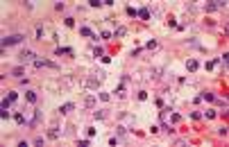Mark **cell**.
Wrapping results in <instances>:
<instances>
[{"instance_id":"cell-1","label":"cell","mask_w":229,"mask_h":147,"mask_svg":"<svg viewBox=\"0 0 229 147\" xmlns=\"http://www.w3.org/2000/svg\"><path fill=\"white\" fill-rule=\"evenodd\" d=\"M25 41V34H9L2 39V48H9V45H18Z\"/></svg>"},{"instance_id":"cell-2","label":"cell","mask_w":229,"mask_h":147,"mask_svg":"<svg viewBox=\"0 0 229 147\" xmlns=\"http://www.w3.org/2000/svg\"><path fill=\"white\" fill-rule=\"evenodd\" d=\"M225 5H227L225 0H211V2H206V5H204V11H206V14H211V11H218V9H222Z\"/></svg>"},{"instance_id":"cell-3","label":"cell","mask_w":229,"mask_h":147,"mask_svg":"<svg viewBox=\"0 0 229 147\" xmlns=\"http://www.w3.org/2000/svg\"><path fill=\"white\" fill-rule=\"evenodd\" d=\"M34 68H52V70H57L59 66L55 63V61H50V59H36V61H32Z\"/></svg>"},{"instance_id":"cell-4","label":"cell","mask_w":229,"mask_h":147,"mask_svg":"<svg viewBox=\"0 0 229 147\" xmlns=\"http://www.w3.org/2000/svg\"><path fill=\"white\" fill-rule=\"evenodd\" d=\"M18 59L25 63V61H36V52H32V50H23L21 55H18Z\"/></svg>"},{"instance_id":"cell-5","label":"cell","mask_w":229,"mask_h":147,"mask_svg":"<svg viewBox=\"0 0 229 147\" xmlns=\"http://www.w3.org/2000/svg\"><path fill=\"white\" fill-rule=\"evenodd\" d=\"M55 55H57V57H61V55L75 57V50H73V48H57V50H55Z\"/></svg>"},{"instance_id":"cell-6","label":"cell","mask_w":229,"mask_h":147,"mask_svg":"<svg viewBox=\"0 0 229 147\" xmlns=\"http://www.w3.org/2000/svg\"><path fill=\"white\" fill-rule=\"evenodd\" d=\"M73 109H75V104H73V102H66V104H61V106H59V113H61V116H68Z\"/></svg>"},{"instance_id":"cell-7","label":"cell","mask_w":229,"mask_h":147,"mask_svg":"<svg viewBox=\"0 0 229 147\" xmlns=\"http://www.w3.org/2000/svg\"><path fill=\"white\" fill-rule=\"evenodd\" d=\"M79 34H82V36H86V39H93V41H98V34H93L89 27H79Z\"/></svg>"},{"instance_id":"cell-8","label":"cell","mask_w":229,"mask_h":147,"mask_svg":"<svg viewBox=\"0 0 229 147\" xmlns=\"http://www.w3.org/2000/svg\"><path fill=\"white\" fill-rule=\"evenodd\" d=\"M200 100H206V102H213V100H216V95H213L211 90H202V93H200Z\"/></svg>"},{"instance_id":"cell-9","label":"cell","mask_w":229,"mask_h":147,"mask_svg":"<svg viewBox=\"0 0 229 147\" xmlns=\"http://www.w3.org/2000/svg\"><path fill=\"white\" fill-rule=\"evenodd\" d=\"M48 138H52V140H57V138H59V127H55V124H52V127L48 129Z\"/></svg>"},{"instance_id":"cell-10","label":"cell","mask_w":229,"mask_h":147,"mask_svg":"<svg viewBox=\"0 0 229 147\" xmlns=\"http://www.w3.org/2000/svg\"><path fill=\"white\" fill-rule=\"evenodd\" d=\"M186 68H188L191 73H195L197 68H200V63H197V59H188V61H186Z\"/></svg>"},{"instance_id":"cell-11","label":"cell","mask_w":229,"mask_h":147,"mask_svg":"<svg viewBox=\"0 0 229 147\" xmlns=\"http://www.w3.org/2000/svg\"><path fill=\"white\" fill-rule=\"evenodd\" d=\"M138 18H141V21H150V9H148V7L138 9Z\"/></svg>"},{"instance_id":"cell-12","label":"cell","mask_w":229,"mask_h":147,"mask_svg":"<svg viewBox=\"0 0 229 147\" xmlns=\"http://www.w3.org/2000/svg\"><path fill=\"white\" fill-rule=\"evenodd\" d=\"M11 75H14V77H18V79H23V75H25V68L16 66V68H11Z\"/></svg>"},{"instance_id":"cell-13","label":"cell","mask_w":229,"mask_h":147,"mask_svg":"<svg viewBox=\"0 0 229 147\" xmlns=\"http://www.w3.org/2000/svg\"><path fill=\"white\" fill-rule=\"evenodd\" d=\"M25 100H27L30 104H34V102H36V90H25Z\"/></svg>"},{"instance_id":"cell-14","label":"cell","mask_w":229,"mask_h":147,"mask_svg":"<svg viewBox=\"0 0 229 147\" xmlns=\"http://www.w3.org/2000/svg\"><path fill=\"white\" fill-rule=\"evenodd\" d=\"M125 34H127V27H116V32H113V36H116V39H123Z\"/></svg>"},{"instance_id":"cell-15","label":"cell","mask_w":229,"mask_h":147,"mask_svg":"<svg viewBox=\"0 0 229 147\" xmlns=\"http://www.w3.org/2000/svg\"><path fill=\"white\" fill-rule=\"evenodd\" d=\"M125 14L132 16V18H136V16H138V9H134V7H125Z\"/></svg>"},{"instance_id":"cell-16","label":"cell","mask_w":229,"mask_h":147,"mask_svg":"<svg viewBox=\"0 0 229 147\" xmlns=\"http://www.w3.org/2000/svg\"><path fill=\"white\" fill-rule=\"evenodd\" d=\"M98 97L102 100V102H109V100H111V95H109L107 90H100V93H98Z\"/></svg>"},{"instance_id":"cell-17","label":"cell","mask_w":229,"mask_h":147,"mask_svg":"<svg viewBox=\"0 0 229 147\" xmlns=\"http://www.w3.org/2000/svg\"><path fill=\"white\" fill-rule=\"evenodd\" d=\"M113 93H116V97H125V84H120V86L116 88Z\"/></svg>"},{"instance_id":"cell-18","label":"cell","mask_w":229,"mask_h":147,"mask_svg":"<svg viewBox=\"0 0 229 147\" xmlns=\"http://www.w3.org/2000/svg\"><path fill=\"white\" fill-rule=\"evenodd\" d=\"M84 104H86L89 109H91V106H95V97H93V95H89V97L84 100Z\"/></svg>"},{"instance_id":"cell-19","label":"cell","mask_w":229,"mask_h":147,"mask_svg":"<svg viewBox=\"0 0 229 147\" xmlns=\"http://www.w3.org/2000/svg\"><path fill=\"white\" fill-rule=\"evenodd\" d=\"M36 41H43V25H36Z\"/></svg>"},{"instance_id":"cell-20","label":"cell","mask_w":229,"mask_h":147,"mask_svg":"<svg viewBox=\"0 0 229 147\" xmlns=\"http://www.w3.org/2000/svg\"><path fill=\"white\" fill-rule=\"evenodd\" d=\"M159 129H164L166 134H172V131H175V129H172V127H170L168 122H161V127H159Z\"/></svg>"},{"instance_id":"cell-21","label":"cell","mask_w":229,"mask_h":147,"mask_svg":"<svg viewBox=\"0 0 229 147\" xmlns=\"http://www.w3.org/2000/svg\"><path fill=\"white\" fill-rule=\"evenodd\" d=\"M64 23L68 25V27H75V18H73V16H66V18H64Z\"/></svg>"},{"instance_id":"cell-22","label":"cell","mask_w":229,"mask_h":147,"mask_svg":"<svg viewBox=\"0 0 229 147\" xmlns=\"http://www.w3.org/2000/svg\"><path fill=\"white\" fill-rule=\"evenodd\" d=\"M102 5H104L102 0H89V7H95V9H98V7H102Z\"/></svg>"},{"instance_id":"cell-23","label":"cell","mask_w":229,"mask_h":147,"mask_svg":"<svg viewBox=\"0 0 229 147\" xmlns=\"http://www.w3.org/2000/svg\"><path fill=\"white\" fill-rule=\"evenodd\" d=\"M14 120H16L18 124H25V116H23V113H16V116H14Z\"/></svg>"},{"instance_id":"cell-24","label":"cell","mask_w":229,"mask_h":147,"mask_svg":"<svg viewBox=\"0 0 229 147\" xmlns=\"http://www.w3.org/2000/svg\"><path fill=\"white\" fill-rule=\"evenodd\" d=\"M16 97H18V93H14V90L7 93V100H9V102H16Z\"/></svg>"},{"instance_id":"cell-25","label":"cell","mask_w":229,"mask_h":147,"mask_svg":"<svg viewBox=\"0 0 229 147\" xmlns=\"http://www.w3.org/2000/svg\"><path fill=\"white\" fill-rule=\"evenodd\" d=\"M204 118H206V120H213V118H216V111H213V109H209V111L204 113Z\"/></svg>"},{"instance_id":"cell-26","label":"cell","mask_w":229,"mask_h":147,"mask_svg":"<svg viewBox=\"0 0 229 147\" xmlns=\"http://www.w3.org/2000/svg\"><path fill=\"white\" fill-rule=\"evenodd\" d=\"M145 48H148V50H154V48H157V41H154V39H152V41H148V43H145Z\"/></svg>"},{"instance_id":"cell-27","label":"cell","mask_w":229,"mask_h":147,"mask_svg":"<svg viewBox=\"0 0 229 147\" xmlns=\"http://www.w3.org/2000/svg\"><path fill=\"white\" fill-rule=\"evenodd\" d=\"M138 100L145 102V100H148V90H138Z\"/></svg>"},{"instance_id":"cell-28","label":"cell","mask_w":229,"mask_h":147,"mask_svg":"<svg viewBox=\"0 0 229 147\" xmlns=\"http://www.w3.org/2000/svg\"><path fill=\"white\" fill-rule=\"evenodd\" d=\"M104 116H107L104 111H95V113H93V118H95V120H104Z\"/></svg>"},{"instance_id":"cell-29","label":"cell","mask_w":229,"mask_h":147,"mask_svg":"<svg viewBox=\"0 0 229 147\" xmlns=\"http://www.w3.org/2000/svg\"><path fill=\"white\" fill-rule=\"evenodd\" d=\"M93 55H95V57H100V59H102V57H104V50H102V48H95V50H93Z\"/></svg>"},{"instance_id":"cell-30","label":"cell","mask_w":229,"mask_h":147,"mask_svg":"<svg viewBox=\"0 0 229 147\" xmlns=\"http://www.w3.org/2000/svg\"><path fill=\"white\" fill-rule=\"evenodd\" d=\"M118 143H120V140H118L116 136H111V138H109V145H111V147H116V145H118Z\"/></svg>"},{"instance_id":"cell-31","label":"cell","mask_w":229,"mask_h":147,"mask_svg":"<svg viewBox=\"0 0 229 147\" xmlns=\"http://www.w3.org/2000/svg\"><path fill=\"white\" fill-rule=\"evenodd\" d=\"M86 86H89V88H98L100 84H98V82H95V79H91V82H86Z\"/></svg>"},{"instance_id":"cell-32","label":"cell","mask_w":229,"mask_h":147,"mask_svg":"<svg viewBox=\"0 0 229 147\" xmlns=\"http://www.w3.org/2000/svg\"><path fill=\"white\" fill-rule=\"evenodd\" d=\"M213 66H216V61H206V63H204V68H206V70H213Z\"/></svg>"},{"instance_id":"cell-33","label":"cell","mask_w":229,"mask_h":147,"mask_svg":"<svg viewBox=\"0 0 229 147\" xmlns=\"http://www.w3.org/2000/svg\"><path fill=\"white\" fill-rule=\"evenodd\" d=\"M116 131H118V136H125V134H127V129H125V127H123V124H120V127H118V129H116Z\"/></svg>"},{"instance_id":"cell-34","label":"cell","mask_w":229,"mask_h":147,"mask_svg":"<svg viewBox=\"0 0 229 147\" xmlns=\"http://www.w3.org/2000/svg\"><path fill=\"white\" fill-rule=\"evenodd\" d=\"M227 131H229V129H227V124H225V127H220V129H218V134H220V136H227Z\"/></svg>"},{"instance_id":"cell-35","label":"cell","mask_w":229,"mask_h":147,"mask_svg":"<svg viewBox=\"0 0 229 147\" xmlns=\"http://www.w3.org/2000/svg\"><path fill=\"white\" fill-rule=\"evenodd\" d=\"M0 118H2V120H7V118H9V109H2V113H0Z\"/></svg>"},{"instance_id":"cell-36","label":"cell","mask_w":229,"mask_h":147,"mask_svg":"<svg viewBox=\"0 0 229 147\" xmlns=\"http://www.w3.org/2000/svg\"><path fill=\"white\" fill-rule=\"evenodd\" d=\"M170 120H172V122H179V120H182V116H179V113H172V116H170Z\"/></svg>"},{"instance_id":"cell-37","label":"cell","mask_w":229,"mask_h":147,"mask_svg":"<svg viewBox=\"0 0 229 147\" xmlns=\"http://www.w3.org/2000/svg\"><path fill=\"white\" fill-rule=\"evenodd\" d=\"M100 36H102V39H111V36H113V34H111V32H107V29H104V32H102V34H100Z\"/></svg>"},{"instance_id":"cell-38","label":"cell","mask_w":229,"mask_h":147,"mask_svg":"<svg viewBox=\"0 0 229 147\" xmlns=\"http://www.w3.org/2000/svg\"><path fill=\"white\" fill-rule=\"evenodd\" d=\"M9 106H11V102H9L7 97H5V100H2V109H9Z\"/></svg>"},{"instance_id":"cell-39","label":"cell","mask_w":229,"mask_h":147,"mask_svg":"<svg viewBox=\"0 0 229 147\" xmlns=\"http://www.w3.org/2000/svg\"><path fill=\"white\" fill-rule=\"evenodd\" d=\"M86 134H89V138H93V136H95V129H93V127H89V129H86Z\"/></svg>"},{"instance_id":"cell-40","label":"cell","mask_w":229,"mask_h":147,"mask_svg":"<svg viewBox=\"0 0 229 147\" xmlns=\"http://www.w3.org/2000/svg\"><path fill=\"white\" fill-rule=\"evenodd\" d=\"M64 7H66L64 2H57V5H55V9H57V11H64Z\"/></svg>"},{"instance_id":"cell-41","label":"cell","mask_w":229,"mask_h":147,"mask_svg":"<svg viewBox=\"0 0 229 147\" xmlns=\"http://www.w3.org/2000/svg\"><path fill=\"white\" fill-rule=\"evenodd\" d=\"M34 145H36V147H43V138H34Z\"/></svg>"}]
</instances>
